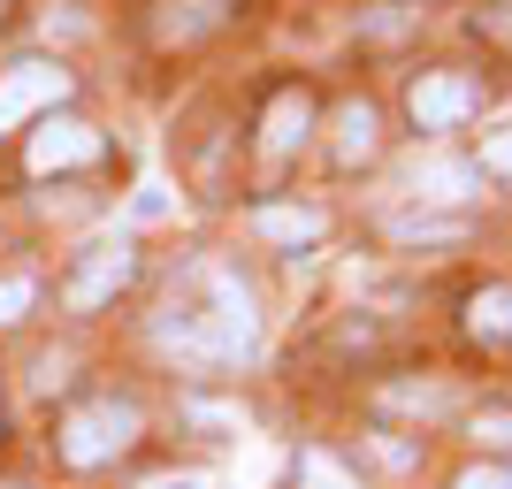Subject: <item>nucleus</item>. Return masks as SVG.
Here are the masks:
<instances>
[{"label":"nucleus","mask_w":512,"mask_h":489,"mask_svg":"<svg viewBox=\"0 0 512 489\" xmlns=\"http://www.w3.org/2000/svg\"><path fill=\"white\" fill-rule=\"evenodd\" d=\"M467 329L482 344H512V283H482L467 298Z\"/></svg>","instance_id":"nucleus-10"},{"label":"nucleus","mask_w":512,"mask_h":489,"mask_svg":"<svg viewBox=\"0 0 512 489\" xmlns=\"http://www.w3.org/2000/svg\"><path fill=\"white\" fill-rule=\"evenodd\" d=\"M100 161V130L77 123V115H46L31 130V176H54V169H92Z\"/></svg>","instance_id":"nucleus-6"},{"label":"nucleus","mask_w":512,"mask_h":489,"mask_svg":"<svg viewBox=\"0 0 512 489\" xmlns=\"http://www.w3.org/2000/svg\"><path fill=\"white\" fill-rule=\"evenodd\" d=\"M474 444L482 451H512V405H482V413H474Z\"/></svg>","instance_id":"nucleus-14"},{"label":"nucleus","mask_w":512,"mask_h":489,"mask_svg":"<svg viewBox=\"0 0 512 489\" xmlns=\"http://www.w3.org/2000/svg\"><path fill=\"white\" fill-rule=\"evenodd\" d=\"M146 436V413L130 398H85V405H69L62 413V428H54V451H62V467H77V474H92V467H115L130 444Z\"/></svg>","instance_id":"nucleus-2"},{"label":"nucleus","mask_w":512,"mask_h":489,"mask_svg":"<svg viewBox=\"0 0 512 489\" xmlns=\"http://www.w3.org/2000/svg\"><path fill=\"white\" fill-rule=\"evenodd\" d=\"M482 169L512 184V130H490V138H482Z\"/></svg>","instance_id":"nucleus-18"},{"label":"nucleus","mask_w":512,"mask_h":489,"mask_svg":"<svg viewBox=\"0 0 512 489\" xmlns=\"http://www.w3.org/2000/svg\"><path fill=\"white\" fill-rule=\"evenodd\" d=\"M406 115H413V130H459L482 115V85L459 77V69H421L406 85Z\"/></svg>","instance_id":"nucleus-3"},{"label":"nucleus","mask_w":512,"mask_h":489,"mask_svg":"<svg viewBox=\"0 0 512 489\" xmlns=\"http://www.w3.org/2000/svg\"><path fill=\"white\" fill-rule=\"evenodd\" d=\"M153 344L184 367H237L260 352V314H253V291L222 268V260H192L184 283L161 298L153 314Z\"/></svg>","instance_id":"nucleus-1"},{"label":"nucleus","mask_w":512,"mask_h":489,"mask_svg":"<svg viewBox=\"0 0 512 489\" xmlns=\"http://www.w3.org/2000/svg\"><path fill=\"white\" fill-rule=\"evenodd\" d=\"M375 107L367 100H352V107H337V138H329V153H337V169H360L367 153H375Z\"/></svg>","instance_id":"nucleus-9"},{"label":"nucleus","mask_w":512,"mask_h":489,"mask_svg":"<svg viewBox=\"0 0 512 489\" xmlns=\"http://www.w3.org/2000/svg\"><path fill=\"white\" fill-rule=\"evenodd\" d=\"M253 230L268 237V245H314V237H321V214L314 207H260Z\"/></svg>","instance_id":"nucleus-11"},{"label":"nucleus","mask_w":512,"mask_h":489,"mask_svg":"<svg viewBox=\"0 0 512 489\" xmlns=\"http://www.w3.org/2000/svg\"><path fill=\"white\" fill-rule=\"evenodd\" d=\"M69 100V69L62 62H16L0 69V138L16 123H31V115H54V107Z\"/></svg>","instance_id":"nucleus-4"},{"label":"nucleus","mask_w":512,"mask_h":489,"mask_svg":"<svg viewBox=\"0 0 512 489\" xmlns=\"http://www.w3.org/2000/svg\"><path fill=\"white\" fill-rule=\"evenodd\" d=\"M306 138H314V100H306V92H276V100H268V123H260V153H268V161H291Z\"/></svg>","instance_id":"nucleus-8"},{"label":"nucleus","mask_w":512,"mask_h":489,"mask_svg":"<svg viewBox=\"0 0 512 489\" xmlns=\"http://www.w3.org/2000/svg\"><path fill=\"white\" fill-rule=\"evenodd\" d=\"M31 298H39V283H31V276H8V283H0V329H8V321H23V306H31Z\"/></svg>","instance_id":"nucleus-17"},{"label":"nucleus","mask_w":512,"mask_h":489,"mask_svg":"<svg viewBox=\"0 0 512 489\" xmlns=\"http://www.w3.org/2000/svg\"><path fill=\"white\" fill-rule=\"evenodd\" d=\"M451 489H512V467H505V459H474Z\"/></svg>","instance_id":"nucleus-16"},{"label":"nucleus","mask_w":512,"mask_h":489,"mask_svg":"<svg viewBox=\"0 0 512 489\" xmlns=\"http://www.w3.org/2000/svg\"><path fill=\"white\" fill-rule=\"evenodd\" d=\"M406 192L421 199V207H459V199L474 192V169L451 161V153H421V161H406Z\"/></svg>","instance_id":"nucleus-7"},{"label":"nucleus","mask_w":512,"mask_h":489,"mask_svg":"<svg viewBox=\"0 0 512 489\" xmlns=\"http://www.w3.org/2000/svg\"><path fill=\"white\" fill-rule=\"evenodd\" d=\"M398 237H406V245H451V237H459V222H436V214H406V222H398Z\"/></svg>","instance_id":"nucleus-15"},{"label":"nucleus","mask_w":512,"mask_h":489,"mask_svg":"<svg viewBox=\"0 0 512 489\" xmlns=\"http://www.w3.org/2000/svg\"><path fill=\"white\" fill-rule=\"evenodd\" d=\"M130 268H138V253H130L123 237H100V245H85V253H77V268H69L62 298L77 306V314H92V306H107V298L130 283Z\"/></svg>","instance_id":"nucleus-5"},{"label":"nucleus","mask_w":512,"mask_h":489,"mask_svg":"<svg viewBox=\"0 0 512 489\" xmlns=\"http://www.w3.org/2000/svg\"><path fill=\"white\" fill-rule=\"evenodd\" d=\"M214 16H222L214 0H169V8H161V39H199Z\"/></svg>","instance_id":"nucleus-13"},{"label":"nucleus","mask_w":512,"mask_h":489,"mask_svg":"<svg viewBox=\"0 0 512 489\" xmlns=\"http://www.w3.org/2000/svg\"><path fill=\"white\" fill-rule=\"evenodd\" d=\"M291 489H367V482L344 467L337 451H321V444H314V451H299V467H291Z\"/></svg>","instance_id":"nucleus-12"}]
</instances>
